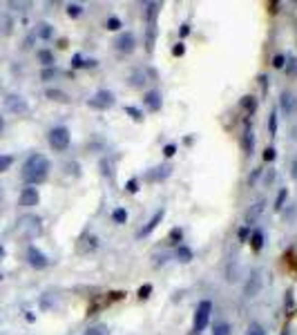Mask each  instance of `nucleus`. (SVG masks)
<instances>
[{"instance_id": "f257e3e1", "label": "nucleus", "mask_w": 297, "mask_h": 335, "mask_svg": "<svg viewBox=\"0 0 297 335\" xmlns=\"http://www.w3.org/2000/svg\"><path fill=\"white\" fill-rule=\"evenodd\" d=\"M49 168H52L49 159L42 157L40 152H34V154H29L25 166H22V179H25L29 186L42 184V181H47V177H49Z\"/></svg>"}, {"instance_id": "f03ea898", "label": "nucleus", "mask_w": 297, "mask_h": 335, "mask_svg": "<svg viewBox=\"0 0 297 335\" xmlns=\"http://www.w3.org/2000/svg\"><path fill=\"white\" fill-rule=\"evenodd\" d=\"M210 315H212V302H210V299H203V302H199V306H197V311H195L192 333H195V335L201 333V331L208 326V322H210Z\"/></svg>"}, {"instance_id": "7ed1b4c3", "label": "nucleus", "mask_w": 297, "mask_h": 335, "mask_svg": "<svg viewBox=\"0 0 297 335\" xmlns=\"http://www.w3.org/2000/svg\"><path fill=\"white\" fill-rule=\"evenodd\" d=\"M47 141H49V146H52V150L63 152V150H67V147H69V141H72V136H69V130H67V127L59 126V127H52V130H49Z\"/></svg>"}, {"instance_id": "20e7f679", "label": "nucleus", "mask_w": 297, "mask_h": 335, "mask_svg": "<svg viewBox=\"0 0 297 335\" xmlns=\"http://www.w3.org/2000/svg\"><path fill=\"white\" fill-rule=\"evenodd\" d=\"M87 105L94 107V110H110L112 105H114V94H112L110 89H99V92L87 101Z\"/></svg>"}, {"instance_id": "39448f33", "label": "nucleus", "mask_w": 297, "mask_h": 335, "mask_svg": "<svg viewBox=\"0 0 297 335\" xmlns=\"http://www.w3.org/2000/svg\"><path fill=\"white\" fill-rule=\"evenodd\" d=\"M5 110L11 112V114L22 116V114H27V112H29V105H27V101L22 99V96H18V94H7L5 96Z\"/></svg>"}, {"instance_id": "423d86ee", "label": "nucleus", "mask_w": 297, "mask_h": 335, "mask_svg": "<svg viewBox=\"0 0 297 335\" xmlns=\"http://www.w3.org/2000/svg\"><path fill=\"white\" fill-rule=\"evenodd\" d=\"M114 47H117L119 54H132L134 47H137V38H134V34L123 32V34H119V38L114 41Z\"/></svg>"}, {"instance_id": "0eeeda50", "label": "nucleus", "mask_w": 297, "mask_h": 335, "mask_svg": "<svg viewBox=\"0 0 297 335\" xmlns=\"http://www.w3.org/2000/svg\"><path fill=\"white\" fill-rule=\"evenodd\" d=\"M27 262H29V266H34V268H45L49 264V259H47V255L42 251H38L36 246H29L27 248Z\"/></svg>"}, {"instance_id": "6e6552de", "label": "nucleus", "mask_w": 297, "mask_h": 335, "mask_svg": "<svg viewBox=\"0 0 297 335\" xmlns=\"http://www.w3.org/2000/svg\"><path fill=\"white\" fill-rule=\"evenodd\" d=\"M279 110H281V114H286V116H293L297 112V96L293 94V92H281Z\"/></svg>"}, {"instance_id": "1a4fd4ad", "label": "nucleus", "mask_w": 297, "mask_h": 335, "mask_svg": "<svg viewBox=\"0 0 297 335\" xmlns=\"http://www.w3.org/2000/svg\"><path fill=\"white\" fill-rule=\"evenodd\" d=\"M38 201H40V194L32 186H27L20 192V197H18V206H22V208H34V206H38Z\"/></svg>"}, {"instance_id": "9d476101", "label": "nucleus", "mask_w": 297, "mask_h": 335, "mask_svg": "<svg viewBox=\"0 0 297 335\" xmlns=\"http://www.w3.org/2000/svg\"><path fill=\"white\" fill-rule=\"evenodd\" d=\"M18 228L25 230V235L34 237V235L40 232V219L34 217V215H27V217H22V219H18Z\"/></svg>"}, {"instance_id": "9b49d317", "label": "nucleus", "mask_w": 297, "mask_h": 335, "mask_svg": "<svg viewBox=\"0 0 297 335\" xmlns=\"http://www.w3.org/2000/svg\"><path fill=\"white\" fill-rule=\"evenodd\" d=\"M170 174H172V166H170V163H161V166L148 170V172H145V179H148V181H165Z\"/></svg>"}, {"instance_id": "f8f14e48", "label": "nucleus", "mask_w": 297, "mask_h": 335, "mask_svg": "<svg viewBox=\"0 0 297 335\" xmlns=\"http://www.w3.org/2000/svg\"><path fill=\"white\" fill-rule=\"evenodd\" d=\"M259 288H261L259 271H253L250 272V277H248V282H246V286H244V295L246 297H255V295L259 293Z\"/></svg>"}, {"instance_id": "ddd939ff", "label": "nucleus", "mask_w": 297, "mask_h": 335, "mask_svg": "<svg viewBox=\"0 0 297 335\" xmlns=\"http://www.w3.org/2000/svg\"><path fill=\"white\" fill-rule=\"evenodd\" d=\"M143 103H145V107H148L150 112H159V110H161V105H163L161 92H157V89H150V92H145Z\"/></svg>"}, {"instance_id": "4468645a", "label": "nucleus", "mask_w": 297, "mask_h": 335, "mask_svg": "<svg viewBox=\"0 0 297 335\" xmlns=\"http://www.w3.org/2000/svg\"><path fill=\"white\" fill-rule=\"evenodd\" d=\"M264 208H266V201H255L253 206H250L248 210H246V226H253L255 221L259 219L261 215H264Z\"/></svg>"}, {"instance_id": "2eb2a0df", "label": "nucleus", "mask_w": 297, "mask_h": 335, "mask_svg": "<svg viewBox=\"0 0 297 335\" xmlns=\"http://www.w3.org/2000/svg\"><path fill=\"white\" fill-rule=\"evenodd\" d=\"M241 147H244L246 157H253V154H255V134H253V127H250V123L246 126L244 136H241Z\"/></svg>"}, {"instance_id": "dca6fc26", "label": "nucleus", "mask_w": 297, "mask_h": 335, "mask_svg": "<svg viewBox=\"0 0 297 335\" xmlns=\"http://www.w3.org/2000/svg\"><path fill=\"white\" fill-rule=\"evenodd\" d=\"M163 215H165V210H157V215H154V217H152V219H150V221H148V224H145V226H143V228H141V230H139V232H137V237H148V235H150V232H152V230H154V228H157V226H159V224H161V221H163Z\"/></svg>"}, {"instance_id": "f3484780", "label": "nucleus", "mask_w": 297, "mask_h": 335, "mask_svg": "<svg viewBox=\"0 0 297 335\" xmlns=\"http://www.w3.org/2000/svg\"><path fill=\"white\" fill-rule=\"evenodd\" d=\"M99 248V237L96 235H90V232H85L83 237H80V244H79V251L83 252H92Z\"/></svg>"}, {"instance_id": "a211bd4d", "label": "nucleus", "mask_w": 297, "mask_h": 335, "mask_svg": "<svg viewBox=\"0 0 297 335\" xmlns=\"http://www.w3.org/2000/svg\"><path fill=\"white\" fill-rule=\"evenodd\" d=\"M145 72L143 69H132V72H130V76H127V85H130V87H134V89H141L145 85Z\"/></svg>"}, {"instance_id": "6ab92c4d", "label": "nucleus", "mask_w": 297, "mask_h": 335, "mask_svg": "<svg viewBox=\"0 0 297 335\" xmlns=\"http://www.w3.org/2000/svg\"><path fill=\"white\" fill-rule=\"evenodd\" d=\"M159 9H161V2H148L145 5V21H148V25H157Z\"/></svg>"}, {"instance_id": "aec40b11", "label": "nucleus", "mask_w": 297, "mask_h": 335, "mask_svg": "<svg viewBox=\"0 0 297 335\" xmlns=\"http://www.w3.org/2000/svg\"><path fill=\"white\" fill-rule=\"evenodd\" d=\"M154 42H157V25H148L145 29V52L148 54H152Z\"/></svg>"}, {"instance_id": "412c9836", "label": "nucleus", "mask_w": 297, "mask_h": 335, "mask_svg": "<svg viewBox=\"0 0 297 335\" xmlns=\"http://www.w3.org/2000/svg\"><path fill=\"white\" fill-rule=\"evenodd\" d=\"M239 105H241V110H244L246 114L253 116V114H255V110H257V99L248 94V96H244V99L239 101Z\"/></svg>"}, {"instance_id": "4be33fe9", "label": "nucleus", "mask_w": 297, "mask_h": 335, "mask_svg": "<svg viewBox=\"0 0 297 335\" xmlns=\"http://www.w3.org/2000/svg\"><path fill=\"white\" fill-rule=\"evenodd\" d=\"M99 170H101V174L105 179H114V163H112V159L103 157L101 163H99Z\"/></svg>"}, {"instance_id": "5701e85b", "label": "nucleus", "mask_w": 297, "mask_h": 335, "mask_svg": "<svg viewBox=\"0 0 297 335\" xmlns=\"http://www.w3.org/2000/svg\"><path fill=\"white\" fill-rule=\"evenodd\" d=\"M45 96L52 99V101H56V103H69V96L65 94V92H60V89H47Z\"/></svg>"}, {"instance_id": "b1692460", "label": "nucleus", "mask_w": 297, "mask_h": 335, "mask_svg": "<svg viewBox=\"0 0 297 335\" xmlns=\"http://www.w3.org/2000/svg\"><path fill=\"white\" fill-rule=\"evenodd\" d=\"M250 248H253V252H259L261 246H264V235H261L259 230H255L253 235H250Z\"/></svg>"}, {"instance_id": "393cba45", "label": "nucleus", "mask_w": 297, "mask_h": 335, "mask_svg": "<svg viewBox=\"0 0 297 335\" xmlns=\"http://www.w3.org/2000/svg\"><path fill=\"white\" fill-rule=\"evenodd\" d=\"M38 36H40L42 41H49V38L54 36V27L49 25V22H40V25H38Z\"/></svg>"}, {"instance_id": "a878e982", "label": "nucleus", "mask_w": 297, "mask_h": 335, "mask_svg": "<svg viewBox=\"0 0 297 335\" xmlns=\"http://www.w3.org/2000/svg\"><path fill=\"white\" fill-rule=\"evenodd\" d=\"M38 61H40L45 67H54V54L49 49H40L38 52Z\"/></svg>"}, {"instance_id": "bb28decb", "label": "nucleus", "mask_w": 297, "mask_h": 335, "mask_svg": "<svg viewBox=\"0 0 297 335\" xmlns=\"http://www.w3.org/2000/svg\"><path fill=\"white\" fill-rule=\"evenodd\" d=\"M125 114H130V119L137 121V123H143V112L139 110V107H134V105H127V107H125Z\"/></svg>"}, {"instance_id": "cd10ccee", "label": "nucleus", "mask_w": 297, "mask_h": 335, "mask_svg": "<svg viewBox=\"0 0 297 335\" xmlns=\"http://www.w3.org/2000/svg\"><path fill=\"white\" fill-rule=\"evenodd\" d=\"M212 335H230V324L228 322H217L212 326Z\"/></svg>"}, {"instance_id": "c85d7f7f", "label": "nucleus", "mask_w": 297, "mask_h": 335, "mask_svg": "<svg viewBox=\"0 0 297 335\" xmlns=\"http://www.w3.org/2000/svg\"><path fill=\"white\" fill-rule=\"evenodd\" d=\"M286 197H288V190L286 188H281L279 194H277V199H275V210L279 212L281 208H284V204H286Z\"/></svg>"}, {"instance_id": "c756f323", "label": "nucleus", "mask_w": 297, "mask_h": 335, "mask_svg": "<svg viewBox=\"0 0 297 335\" xmlns=\"http://www.w3.org/2000/svg\"><path fill=\"white\" fill-rule=\"evenodd\" d=\"M177 257H179L181 262H190V259H192V251L188 246H179V248H177Z\"/></svg>"}, {"instance_id": "7c9ffc66", "label": "nucleus", "mask_w": 297, "mask_h": 335, "mask_svg": "<svg viewBox=\"0 0 297 335\" xmlns=\"http://www.w3.org/2000/svg\"><path fill=\"white\" fill-rule=\"evenodd\" d=\"M14 163V157L11 154H0V172H7Z\"/></svg>"}, {"instance_id": "2f4dec72", "label": "nucleus", "mask_w": 297, "mask_h": 335, "mask_svg": "<svg viewBox=\"0 0 297 335\" xmlns=\"http://www.w3.org/2000/svg\"><path fill=\"white\" fill-rule=\"evenodd\" d=\"M112 219L117 221V224H125V221H127L125 208H117V210H114V212H112Z\"/></svg>"}, {"instance_id": "473e14b6", "label": "nucleus", "mask_w": 297, "mask_h": 335, "mask_svg": "<svg viewBox=\"0 0 297 335\" xmlns=\"http://www.w3.org/2000/svg\"><path fill=\"white\" fill-rule=\"evenodd\" d=\"M105 27L110 29V32H119L123 25H121V21H119L117 16H110V18H107V22H105Z\"/></svg>"}, {"instance_id": "72a5a7b5", "label": "nucleus", "mask_w": 297, "mask_h": 335, "mask_svg": "<svg viewBox=\"0 0 297 335\" xmlns=\"http://www.w3.org/2000/svg\"><path fill=\"white\" fill-rule=\"evenodd\" d=\"M67 14H69L72 18H79L80 14H83V7L76 5V2H69V5H67Z\"/></svg>"}, {"instance_id": "f704fd0d", "label": "nucleus", "mask_w": 297, "mask_h": 335, "mask_svg": "<svg viewBox=\"0 0 297 335\" xmlns=\"http://www.w3.org/2000/svg\"><path fill=\"white\" fill-rule=\"evenodd\" d=\"M250 235H253V232H250V226H241V228H239V232H237V237H239V241H248L250 239Z\"/></svg>"}, {"instance_id": "c9c22d12", "label": "nucleus", "mask_w": 297, "mask_h": 335, "mask_svg": "<svg viewBox=\"0 0 297 335\" xmlns=\"http://www.w3.org/2000/svg\"><path fill=\"white\" fill-rule=\"evenodd\" d=\"M273 67H277V69H284V67H286V56H284V54H277V56H273Z\"/></svg>"}, {"instance_id": "e433bc0d", "label": "nucleus", "mask_w": 297, "mask_h": 335, "mask_svg": "<svg viewBox=\"0 0 297 335\" xmlns=\"http://www.w3.org/2000/svg\"><path fill=\"white\" fill-rule=\"evenodd\" d=\"M125 190H127V192H130V194L139 192V179H137V177L127 179V184H125Z\"/></svg>"}, {"instance_id": "4c0bfd02", "label": "nucleus", "mask_w": 297, "mask_h": 335, "mask_svg": "<svg viewBox=\"0 0 297 335\" xmlns=\"http://www.w3.org/2000/svg\"><path fill=\"white\" fill-rule=\"evenodd\" d=\"M56 74H59V72H56L54 67H42V72H40V81H52L54 76H56Z\"/></svg>"}, {"instance_id": "58836bf2", "label": "nucleus", "mask_w": 297, "mask_h": 335, "mask_svg": "<svg viewBox=\"0 0 297 335\" xmlns=\"http://www.w3.org/2000/svg\"><path fill=\"white\" fill-rule=\"evenodd\" d=\"M268 130H271V134L277 132V110H273L271 116H268Z\"/></svg>"}, {"instance_id": "ea45409f", "label": "nucleus", "mask_w": 297, "mask_h": 335, "mask_svg": "<svg viewBox=\"0 0 297 335\" xmlns=\"http://www.w3.org/2000/svg\"><path fill=\"white\" fill-rule=\"evenodd\" d=\"M246 335H266V331H264V326H261V324L253 322V324H250V329H248V333H246Z\"/></svg>"}, {"instance_id": "a19ab883", "label": "nucleus", "mask_w": 297, "mask_h": 335, "mask_svg": "<svg viewBox=\"0 0 297 335\" xmlns=\"http://www.w3.org/2000/svg\"><path fill=\"white\" fill-rule=\"evenodd\" d=\"M181 239H183V230H181V228H175V230H170V241H172V244H179Z\"/></svg>"}, {"instance_id": "79ce46f5", "label": "nucleus", "mask_w": 297, "mask_h": 335, "mask_svg": "<svg viewBox=\"0 0 297 335\" xmlns=\"http://www.w3.org/2000/svg\"><path fill=\"white\" fill-rule=\"evenodd\" d=\"M29 7H32V2H16V0H11L9 2V9H18V11L29 9Z\"/></svg>"}, {"instance_id": "37998d69", "label": "nucleus", "mask_w": 297, "mask_h": 335, "mask_svg": "<svg viewBox=\"0 0 297 335\" xmlns=\"http://www.w3.org/2000/svg\"><path fill=\"white\" fill-rule=\"evenodd\" d=\"M85 335H107V326L101 324V326H94V329H90Z\"/></svg>"}, {"instance_id": "c03bdc74", "label": "nucleus", "mask_w": 297, "mask_h": 335, "mask_svg": "<svg viewBox=\"0 0 297 335\" xmlns=\"http://www.w3.org/2000/svg\"><path fill=\"white\" fill-rule=\"evenodd\" d=\"M150 293H152V286H150V284H143V286L139 288V297L141 299H148Z\"/></svg>"}, {"instance_id": "a18cd8bd", "label": "nucleus", "mask_w": 297, "mask_h": 335, "mask_svg": "<svg viewBox=\"0 0 297 335\" xmlns=\"http://www.w3.org/2000/svg\"><path fill=\"white\" fill-rule=\"evenodd\" d=\"M286 72L291 74V76H295V74H297V61H295V58H288V63H286Z\"/></svg>"}, {"instance_id": "49530a36", "label": "nucleus", "mask_w": 297, "mask_h": 335, "mask_svg": "<svg viewBox=\"0 0 297 335\" xmlns=\"http://www.w3.org/2000/svg\"><path fill=\"white\" fill-rule=\"evenodd\" d=\"M273 159H275V147L268 146V147L264 150V161H273Z\"/></svg>"}, {"instance_id": "de8ad7c7", "label": "nucleus", "mask_w": 297, "mask_h": 335, "mask_svg": "<svg viewBox=\"0 0 297 335\" xmlns=\"http://www.w3.org/2000/svg\"><path fill=\"white\" fill-rule=\"evenodd\" d=\"M163 154H165V157H175V154H177V146H175V143H170V146H165L163 147Z\"/></svg>"}, {"instance_id": "09e8293b", "label": "nucleus", "mask_w": 297, "mask_h": 335, "mask_svg": "<svg viewBox=\"0 0 297 335\" xmlns=\"http://www.w3.org/2000/svg\"><path fill=\"white\" fill-rule=\"evenodd\" d=\"M72 67H74V69L83 67V56H80V54H74V58H72Z\"/></svg>"}, {"instance_id": "8fccbe9b", "label": "nucleus", "mask_w": 297, "mask_h": 335, "mask_svg": "<svg viewBox=\"0 0 297 335\" xmlns=\"http://www.w3.org/2000/svg\"><path fill=\"white\" fill-rule=\"evenodd\" d=\"M183 52H186V47H183V42H177L175 47H172V56H183Z\"/></svg>"}, {"instance_id": "3c124183", "label": "nucleus", "mask_w": 297, "mask_h": 335, "mask_svg": "<svg viewBox=\"0 0 297 335\" xmlns=\"http://www.w3.org/2000/svg\"><path fill=\"white\" fill-rule=\"evenodd\" d=\"M261 177V168H257V170H255L253 174H250V179H248V186H255L257 184V179Z\"/></svg>"}, {"instance_id": "603ef678", "label": "nucleus", "mask_w": 297, "mask_h": 335, "mask_svg": "<svg viewBox=\"0 0 297 335\" xmlns=\"http://www.w3.org/2000/svg\"><path fill=\"white\" fill-rule=\"evenodd\" d=\"M0 25H2V32L9 34V29H11V21H9V18H0Z\"/></svg>"}, {"instance_id": "864d4df0", "label": "nucleus", "mask_w": 297, "mask_h": 335, "mask_svg": "<svg viewBox=\"0 0 297 335\" xmlns=\"http://www.w3.org/2000/svg\"><path fill=\"white\" fill-rule=\"evenodd\" d=\"M188 34H190V25H188V22H186V25H181V29H179V36H181V38H186Z\"/></svg>"}, {"instance_id": "5fc2aeb1", "label": "nucleus", "mask_w": 297, "mask_h": 335, "mask_svg": "<svg viewBox=\"0 0 297 335\" xmlns=\"http://www.w3.org/2000/svg\"><path fill=\"white\" fill-rule=\"evenodd\" d=\"M83 67H85V69L96 67V61H94V58H90V61H83Z\"/></svg>"}, {"instance_id": "6e6d98bb", "label": "nucleus", "mask_w": 297, "mask_h": 335, "mask_svg": "<svg viewBox=\"0 0 297 335\" xmlns=\"http://www.w3.org/2000/svg\"><path fill=\"white\" fill-rule=\"evenodd\" d=\"M259 85H261V87H268V76H266V74H261V76H259Z\"/></svg>"}, {"instance_id": "4d7b16f0", "label": "nucleus", "mask_w": 297, "mask_h": 335, "mask_svg": "<svg viewBox=\"0 0 297 335\" xmlns=\"http://www.w3.org/2000/svg\"><path fill=\"white\" fill-rule=\"evenodd\" d=\"M293 179H297V161H293Z\"/></svg>"}, {"instance_id": "13d9d810", "label": "nucleus", "mask_w": 297, "mask_h": 335, "mask_svg": "<svg viewBox=\"0 0 297 335\" xmlns=\"http://www.w3.org/2000/svg\"><path fill=\"white\" fill-rule=\"evenodd\" d=\"M2 259H5V248L0 246V262H2Z\"/></svg>"}, {"instance_id": "bf43d9fd", "label": "nucleus", "mask_w": 297, "mask_h": 335, "mask_svg": "<svg viewBox=\"0 0 297 335\" xmlns=\"http://www.w3.org/2000/svg\"><path fill=\"white\" fill-rule=\"evenodd\" d=\"M2 127H5V121H2V116H0V132H2Z\"/></svg>"}, {"instance_id": "052dcab7", "label": "nucleus", "mask_w": 297, "mask_h": 335, "mask_svg": "<svg viewBox=\"0 0 297 335\" xmlns=\"http://www.w3.org/2000/svg\"><path fill=\"white\" fill-rule=\"evenodd\" d=\"M281 335H288V329H284V331H281Z\"/></svg>"}, {"instance_id": "680f3d73", "label": "nucleus", "mask_w": 297, "mask_h": 335, "mask_svg": "<svg viewBox=\"0 0 297 335\" xmlns=\"http://www.w3.org/2000/svg\"><path fill=\"white\" fill-rule=\"evenodd\" d=\"M0 279H2V275H0Z\"/></svg>"}, {"instance_id": "e2e57ef3", "label": "nucleus", "mask_w": 297, "mask_h": 335, "mask_svg": "<svg viewBox=\"0 0 297 335\" xmlns=\"http://www.w3.org/2000/svg\"><path fill=\"white\" fill-rule=\"evenodd\" d=\"M0 197H2V192H0Z\"/></svg>"}]
</instances>
